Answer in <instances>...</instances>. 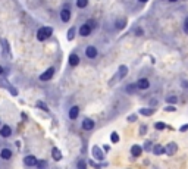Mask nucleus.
<instances>
[{
    "instance_id": "f257e3e1",
    "label": "nucleus",
    "mask_w": 188,
    "mask_h": 169,
    "mask_svg": "<svg viewBox=\"0 0 188 169\" xmlns=\"http://www.w3.org/2000/svg\"><path fill=\"white\" fill-rule=\"evenodd\" d=\"M52 34H53V29L50 27H41L40 29H38V33H37V40L44 41V40H47V38H50Z\"/></svg>"
},
{
    "instance_id": "f03ea898",
    "label": "nucleus",
    "mask_w": 188,
    "mask_h": 169,
    "mask_svg": "<svg viewBox=\"0 0 188 169\" xmlns=\"http://www.w3.org/2000/svg\"><path fill=\"white\" fill-rule=\"evenodd\" d=\"M176 151H178V144L174 143V141H170L168 146L165 147V153H166L168 156H174Z\"/></svg>"
},
{
    "instance_id": "7ed1b4c3",
    "label": "nucleus",
    "mask_w": 188,
    "mask_h": 169,
    "mask_svg": "<svg viewBox=\"0 0 188 169\" xmlns=\"http://www.w3.org/2000/svg\"><path fill=\"white\" fill-rule=\"evenodd\" d=\"M91 151H93V157L96 159V160H99V162H100V160L104 159V155H103V151L100 150L99 146H94L93 149H91Z\"/></svg>"
},
{
    "instance_id": "20e7f679",
    "label": "nucleus",
    "mask_w": 188,
    "mask_h": 169,
    "mask_svg": "<svg viewBox=\"0 0 188 169\" xmlns=\"http://www.w3.org/2000/svg\"><path fill=\"white\" fill-rule=\"evenodd\" d=\"M54 75V69L53 68H49L46 72H43V74L40 75V80L41 81H49V80H52Z\"/></svg>"
},
{
    "instance_id": "39448f33",
    "label": "nucleus",
    "mask_w": 188,
    "mask_h": 169,
    "mask_svg": "<svg viewBox=\"0 0 188 169\" xmlns=\"http://www.w3.org/2000/svg\"><path fill=\"white\" fill-rule=\"evenodd\" d=\"M97 54H99V52H97V49L94 47V46H88V47L85 49V56H87L88 59L97 57Z\"/></svg>"
},
{
    "instance_id": "423d86ee",
    "label": "nucleus",
    "mask_w": 188,
    "mask_h": 169,
    "mask_svg": "<svg viewBox=\"0 0 188 169\" xmlns=\"http://www.w3.org/2000/svg\"><path fill=\"white\" fill-rule=\"evenodd\" d=\"M37 160H38V159L33 155H28L24 157V163H25L27 166H29V168H31V166H35V165H37Z\"/></svg>"
},
{
    "instance_id": "0eeeda50",
    "label": "nucleus",
    "mask_w": 188,
    "mask_h": 169,
    "mask_svg": "<svg viewBox=\"0 0 188 169\" xmlns=\"http://www.w3.org/2000/svg\"><path fill=\"white\" fill-rule=\"evenodd\" d=\"M94 121L93 119H90V118H85L84 121H82V129L84 131H91V129L94 128Z\"/></svg>"
},
{
    "instance_id": "6e6552de",
    "label": "nucleus",
    "mask_w": 188,
    "mask_h": 169,
    "mask_svg": "<svg viewBox=\"0 0 188 169\" xmlns=\"http://www.w3.org/2000/svg\"><path fill=\"white\" fill-rule=\"evenodd\" d=\"M137 88L138 90H147L148 87H150V82H148V80L147 78H140L138 81H137Z\"/></svg>"
},
{
    "instance_id": "1a4fd4ad",
    "label": "nucleus",
    "mask_w": 188,
    "mask_h": 169,
    "mask_svg": "<svg viewBox=\"0 0 188 169\" xmlns=\"http://www.w3.org/2000/svg\"><path fill=\"white\" fill-rule=\"evenodd\" d=\"M68 116H69V119H76L78 116H80V108L78 106H72V108L69 109V113H68Z\"/></svg>"
},
{
    "instance_id": "9d476101",
    "label": "nucleus",
    "mask_w": 188,
    "mask_h": 169,
    "mask_svg": "<svg viewBox=\"0 0 188 169\" xmlns=\"http://www.w3.org/2000/svg\"><path fill=\"white\" fill-rule=\"evenodd\" d=\"M10 134H12V128H10L9 125H3V127L0 128V137L7 138V137H10Z\"/></svg>"
},
{
    "instance_id": "9b49d317",
    "label": "nucleus",
    "mask_w": 188,
    "mask_h": 169,
    "mask_svg": "<svg viewBox=\"0 0 188 169\" xmlns=\"http://www.w3.org/2000/svg\"><path fill=\"white\" fill-rule=\"evenodd\" d=\"M52 157H53V160H56V162H61L63 156H62V151L57 147H53L52 149Z\"/></svg>"
},
{
    "instance_id": "f8f14e48",
    "label": "nucleus",
    "mask_w": 188,
    "mask_h": 169,
    "mask_svg": "<svg viewBox=\"0 0 188 169\" xmlns=\"http://www.w3.org/2000/svg\"><path fill=\"white\" fill-rule=\"evenodd\" d=\"M90 34H91V28H90V25H88V24L81 25V27H80V35H82V37H87V35H90Z\"/></svg>"
},
{
    "instance_id": "ddd939ff",
    "label": "nucleus",
    "mask_w": 188,
    "mask_h": 169,
    "mask_svg": "<svg viewBox=\"0 0 188 169\" xmlns=\"http://www.w3.org/2000/svg\"><path fill=\"white\" fill-rule=\"evenodd\" d=\"M141 153H143V147L138 146V144H134L132 147H131V155L134 156V157H140Z\"/></svg>"
},
{
    "instance_id": "4468645a",
    "label": "nucleus",
    "mask_w": 188,
    "mask_h": 169,
    "mask_svg": "<svg viewBox=\"0 0 188 169\" xmlns=\"http://www.w3.org/2000/svg\"><path fill=\"white\" fill-rule=\"evenodd\" d=\"M155 112L156 110L153 108H141L140 110H138V113H141V115H144V116H151Z\"/></svg>"
},
{
    "instance_id": "2eb2a0df",
    "label": "nucleus",
    "mask_w": 188,
    "mask_h": 169,
    "mask_svg": "<svg viewBox=\"0 0 188 169\" xmlns=\"http://www.w3.org/2000/svg\"><path fill=\"white\" fill-rule=\"evenodd\" d=\"M151 151H153V155L160 156V155H163V153H165V147H163V146H160V144H156V146H153Z\"/></svg>"
},
{
    "instance_id": "dca6fc26",
    "label": "nucleus",
    "mask_w": 188,
    "mask_h": 169,
    "mask_svg": "<svg viewBox=\"0 0 188 169\" xmlns=\"http://www.w3.org/2000/svg\"><path fill=\"white\" fill-rule=\"evenodd\" d=\"M115 27H116V29H123V28L127 27V19H125V18H119V19H116Z\"/></svg>"
},
{
    "instance_id": "f3484780",
    "label": "nucleus",
    "mask_w": 188,
    "mask_h": 169,
    "mask_svg": "<svg viewBox=\"0 0 188 169\" xmlns=\"http://www.w3.org/2000/svg\"><path fill=\"white\" fill-rule=\"evenodd\" d=\"M0 157L3 159V160H9L10 157H12V151L9 149H2V151H0Z\"/></svg>"
},
{
    "instance_id": "a211bd4d",
    "label": "nucleus",
    "mask_w": 188,
    "mask_h": 169,
    "mask_svg": "<svg viewBox=\"0 0 188 169\" xmlns=\"http://www.w3.org/2000/svg\"><path fill=\"white\" fill-rule=\"evenodd\" d=\"M78 63H80V57H78V54L72 53L71 56H69V65H71V66H76Z\"/></svg>"
},
{
    "instance_id": "6ab92c4d",
    "label": "nucleus",
    "mask_w": 188,
    "mask_h": 169,
    "mask_svg": "<svg viewBox=\"0 0 188 169\" xmlns=\"http://www.w3.org/2000/svg\"><path fill=\"white\" fill-rule=\"evenodd\" d=\"M61 19L63 21V22H68V21L71 19V12H69L68 9H62V12H61Z\"/></svg>"
},
{
    "instance_id": "aec40b11",
    "label": "nucleus",
    "mask_w": 188,
    "mask_h": 169,
    "mask_svg": "<svg viewBox=\"0 0 188 169\" xmlns=\"http://www.w3.org/2000/svg\"><path fill=\"white\" fill-rule=\"evenodd\" d=\"M166 101L172 106V104H175V103H178V97H176V96H168V97H166Z\"/></svg>"
},
{
    "instance_id": "412c9836",
    "label": "nucleus",
    "mask_w": 188,
    "mask_h": 169,
    "mask_svg": "<svg viewBox=\"0 0 188 169\" xmlns=\"http://www.w3.org/2000/svg\"><path fill=\"white\" fill-rule=\"evenodd\" d=\"M155 128L157 129V131H162V129L168 128V125H166L165 122H156V124H155Z\"/></svg>"
},
{
    "instance_id": "4be33fe9",
    "label": "nucleus",
    "mask_w": 188,
    "mask_h": 169,
    "mask_svg": "<svg viewBox=\"0 0 188 169\" xmlns=\"http://www.w3.org/2000/svg\"><path fill=\"white\" fill-rule=\"evenodd\" d=\"M87 5H88V0H76V6L80 7V9L87 7Z\"/></svg>"
},
{
    "instance_id": "5701e85b",
    "label": "nucleus",
    "mask_w": 188,
    "mask_h": 169,
    "mask_svg": "<svg viewBox=\"0 0 188 169\" xmlns=\"http://www.w3.org/2000/svg\"><path fill=\"white\" fill-rule=\"evenodd\" d=\"M127 74H128V68L125 66V65L119 66V77H125Z\"/></svg>"
},
{
    "instance_id": "b1692460",
    "label": "nucleus",
    "mask_w": 188,
    "mask_h": 169,
    "mask_svg": "<svg viewBox=\"0 0 188 169\" xmlns=\"http://www.w3.org/2000/svg\"><path fill=\"white\" fill-rule=\"evenodd\" d=\"M38 169H46L47 168V163L46 160H37V165H35Z\"/></svg>"
},
{
    "instance_id": "393cba45",
    "label": "nucleus",
    "mask_w": 188,
    "mask_h": 169,
    "mask_svg": "<svg viewBox=\"0 0 188 169\" xmlns=\"http://www.w3.org/2000/svg\"><path fill=\"white\" fill-rule=\"evenodd\" d=\"M110 140H112V143H119V135H118V132H112L110 134Z\"/></svg>"
},
{
    "instance_id": "a878e982",
    "label": "nucleus",
    "mask_w": 188,
    "mask_h": 169,
    "mask_svg": "<svg viewBox=\"0 0 188 169\" xmlns=\"http://www.w3.org/2000/svg\"><path fill=\"white\" fill-rule=\"evenodd\" d=\"M74 37H75V28L72 27L68 31V40H74Z\"/></svg>"
},
{
    "instance_id": "bb28decb",
    "label": "nucleus",
    "mask_w": 188,
    "mask_h": 169,
    "mask_svg": "<svg viewBox=\"0 0 188 169\" xmlns=\"http://www.w3.org/2000/svg\"><path fill=\"white\" fill-rule=\"evenodd\" d=\"M151 149H153V144H151V141H148V140H147V141L144 143V149H143V150H146V151H150Z\"/></svg>"
},
{
    "instance_id": "cd10ccee",
    "label": "nucleus",
    "mask_w": 188,
    "mask_h": 169,
    "mask_svg": "<svg viewBox=\"0 0 188 169\" xmlns=\"http://www.w3.org/2000/svg\"><path fill=\"white\" fill-rule=\"evenodd\" d=\"M148 131V127L146 125V124H143L140 127V135H146V132Z\"/></svg>"
},
{
    "instance_id": "c85d7f7f",
    "label": "nucleus",
    "mask_w": 188,
    "mask_h": 169,
    "mask_svg": "<svg viewBox=\"0 0 188 169\" xmlns=\"http://www.w3.org/2000/svg\"><path fill=\"white\" fill-rule=\"evenodd\" d=\"M37 108H40V109H43V110L49 112V108H47V106L44 104V103H43V101H38V103H37Z\"/></svg>"
},
{
    "instance_id": "c756f323",
    "label": "nucleus",
    "mask_w": 188,
    "mask_h": 169,
    "mask_svg": "<svg viewBox=\"0 0 188 169\" xmlns=\"http://www.w3.org/2000/svg\"><path fill=\"white\" fill-rule=\"evenodd\" d=\"M78 169H87V163L84 162V160H80L78 162Z\"/></svg>"
},
{
    "instance_id": "7c9ffc66",
    "label": "nucleus",
    "mask_w": 188,
    "mask_h": 169,
    "mask_svg": "<svg viewBox=\"0 0 188 169\" xmlns=\"http://www.w3.org/2000/svg\"><path fill=\"white\" fill-rule=\"evenodd\" d=\"M134 88H137V85H135V84L128 85V87H127V93H132V91H134Z\"/></svg>"
},
{
    "instance_id": "2f4dec72",
    "label": "nucleus",
    "mask_w": 188,
    "mask_h": 169,
    "mask_svg": "<svg viewBox=\"0 0 188 169\" xmlns=\"http://www.w3.org/2000/svg\"><path fill=\"white\" fill-rule=\"evenodd\" d=\"M175 110H176V109H175V106H170V104L165 108V112H175Z\"/></svg>"
},
{
    "instance_id": "473e14b6",
    "label": "nucleus",
    "mask_w": 188,
    "mask_h": 169,
    "mask_svg": "<svg viewBox=\"0 0 188 169\" xmlns=\"http://www.w3.org/2000/svg\"><path fill=\"white\" fill-rule=\"evenodd\" d=\"M184 31L188 34V16L185 18V21H184Z\"/></svg>"
},
{
    "instance_id": "72a5a7b5",
    "label": "nucleus",
    "mask_w": 188,
    "mask_h": 169,
    "mask_svg": "<svg viewBox=\"0 0 188 169\" xmlns=\"http://www.w3.org/2000/svg\"><path fill=\"white\" fill-rule=\"evenodd\" d=\"M137 121V115H129L128 116V122H135Z\"/></svg>"
},
{
    "instance_id": "f704fd0d",
    "label": "nucleus",
    "mask_w": 188,
    "mask_h": 169,
    "mask_svg": "<svg viewBox=\"0 0 188 169\" xmlns=\"http://www.w3.org/2000/svg\"><path fill=\"white\" fill-rule=\"evenodd\" d=\"M179 131H181V132H185V131H188V124H185V125H182L181 128H179Z\"/></svg>"
},
{
    "instance_id": "c9c22d12",
    "label": "nucleus",
    "mask_w": 188,
    "mask_h": 169,
    "mask_svg": "<svg viewBox=\"0 0 188 169\" xmlns=\"http://www.w3.org/2000/svg\"><path fill=\"white\" fill-rule=\"evenodd\" d=\"M90 165H91V166H93L94 169H100V165H97V163H94L93 160H90Z\"/></svg>"
},
{
    "instance_id": "e433bc0d",
    "label": "nucleus",
    "mask_w": 188,
    "mask_h": 169,
    "mask_svg": "<svg viewBox=\"0 0 188 169\" xmlns=\"http://www.w3.org/2000/svg\"><path fill=\"white\" fill-rule=\"evenodd\" d=\"M135 34H137V35H143V29H141V28H137Z\"/></svg>"
},
{
    "instance_id": "4c0bfd02",
    "label": "nucleus",
    "mask_w": 188,
    "mask_h": 169,
    "mask_svg": "<svg viewBox=\"0 0 188 169\" xmlns=\"http://www.w3.org/2000/svg\"><path fill=\"white\" fill-rule=\"evenodd\" d=\"M181 85H182V87H185V88H188V82H187V81H182V82H181Z\"/></svg>"
},
{
    "instance_id": "58836bf2",
    "label": "nucleus",
    "mask_w": 188,
    "mask_h": 169,
    "mask_svg": "<svg viewBox=\"0 0 188 169\" xmlns=\"http://www.w3.org/2000/svg\"><path fill=\"white\" fill-rule=\"evenodd\" d=\"M156 103H157V100H155V99H153V100L150 101V106H156Z\"/></svg>"
},
{
    "instance_id": "ea45409f",
    "label": "nucleus",
    "mask_w": 188,
    "mask_h": 169,
    "mask_svg": "<svg viewBox=\"0 0 188 169\" xmlns=\"http://www.w3.org/2000/svg\"><path fill=\"white\" fill-rule=\"evenodd\" d=\"M103 149H104V151H109V150H110V147L106 144V146H103Z\"/></svg>"
},
{
    "instance_id": "a19ab883",
    "label": "nucleus",
    "mask_w": 188,
    "mask_h": 169,
    "mask_svg": "<svg viewBox=\"0 0 188 169\" xmlns=\"http://www.w3.org/2000/svg\"><path fill=\"white\" fill-rule=\"evenodd\" d=\"M140 3H146V2H148V0H138Z\"/></svg>"
},
{
    "instance_id": "79ce46f5",
    "label": "nucleus",
    "mask_w": 188,
    "mask_h": 169,
    "mask_svg": "<svg viewBox=\"0 0 188 169\" xmlns=\"http://www.w3.org/2000/svg\"><path fill=\"white\" fill-rule=\"evenodd\" d=\"M2 74H3V68L0 66V75H2Z\"/></svg>"
},
{
    "instance_id": "37998d69",
    "label": "nucleus",
    "mask_w": 188,
    "mask_h": 169,
    "mask_svg": "<svg viewBox=\"0 0 188 169\" xmlns=\"http://www.w3.org/2000/svg\"><path fill=\"white\" fill-rule=\"evenodd\" d=\"M170 2H176V0H170Z\"/></svg>"
}]
</instances>
